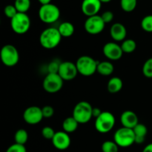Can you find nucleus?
I'll use <instances>...</instances> for the list:
<instances>
[{
  "label": "nucleus",
  "instance_id": "1",
  "mask_svg": "<svg viewBox=\"0 0 152 152\" xmlns=\"http://www.w3.org/2000/svg\"><path fill=\"white\" fill-rule=\"evenodd\" d=\"M62 37L58 28L49 27L40 34V45L46 49H53L60 43Z\"/></svg>",
  "mask_w": 152,
  "mask_h": 152
},
{
  "label": "nucleus",
  "instance_id": "2",
  "mask_svg": "<svg viewBox=\"0 0 152 152\" xmlns=\"http://www.w3.org/2000/svg\"><path fill=\"white\" fill-rule=\"evenodd\" d=\"M93 107L91 104L86 101L77 103L73 110L72 116L80 124H86L93 117Z\"/></svg>",
  "mask_w": 152,
  "mask_h": 152
},
{
  "label": "nucleus",
  "instance_id": "3",
  "mask_svg": "<svg viewBox=\"0 0 152 152\" xmlns=\"http://www.w3.org/2000/svg\"><path fill=\"white\" fill-rule=\"evenodd\" d=\"M116 119L114 115L109 111H102L95 119L94 126L96 131L101 134H107L114 128Z\"/></svg>",
  "mask_w": 152,
  "mask_h": 152
},
{
  "label": "nucleus",
  "instance_id": "4",
  "mask_svg": "<svg viewBox=\"0 0 152 152\" xmlns=\"http://www.w3.org/2000/svg\"><path fill=\"white\" fill-rule=\"evenodd\" d=\"M38 14L42 22L46 24H52L59 19L60 10L56 5L50 3L41 5L39 9Z\"/></svg>",
  "mask_w": 152,
  "mask_h": 152
},
{
  "label": "nucleus",
  "instance_id": "5",
  "mask_svg": "<svg viewBox=\"0 0 152 152\" xmlns=\"http://www.w3.org/2000/svg\"><path fill=\"white\" fill-rule=\"evenodd\" d=\"M98 62L93 58L88 55L80 57L76 62L77 70L83 76H91L96 72Z\"/></svg>",
  "mask_w": 152,
  "mask_h": 152
},
{
  "label": "nucleus",
  "instance_id": "6",
  "mask_svg": "<svg viewBox=\"0 0 152 152\" xmlns=\"http://www.w3.org/2000/svg\"><path fill=\"white\" fill-rule=\"evenodd\" d=\"M0 59L6 66H14L19 61V51L13 45H4L0 50Z\"/></svg>",
  "mask_w": 152,
  "mask_h": 152
},
{
  "label": "nucleus",
  "instance_id": "7",
  "mask_svg": "<svg viewBox=\"0 0 152 152\" xmlns=\"http://www.w3.org/2000/svg\"><path fill=\"white\" fill-rule=\"evenodd\" d=\"M114 141L119 147L128 148L135 143V135L132 128H122L115 131L114 135Z\"/></svg>",
  "mask_w": 152,
  "mask_h": 152
},
{
  "label": "nucleus",
  "instance_id": "8",
  "mask_svg": "<svg viewBox=\"0 0 152 152\" xmlns=\"http://www.w3.org/2000/svg\"><path fill=\"white\" fill-rule=\"evenodd\" d=\"M10 26L16 34H24L31 28V19L26 13H19L10 19Z\"/></svg>",
  "mask_w": 152,
  "mask_h": 152
},
{
  "label": "nucleus",
  "instance_id": "9",
  "mask_svg": "<svg viewBox=\"0 0 152 152\" xmlns=\"http://www.w3.org/2000/svg\"><path fill=\"white\" fill-rule=\"evenodd\" d=\"M64 80L58 73H48L43 80L42 86L49 93H55L60 90L63 86Z\"/></svg>",
  "mask_w": 152,
  "mask_h": 152
},
{
  "label": "nucleus",
  "instance_id": "10",
  "mask_svg": "<svg viewBox=\"0 0 152 152\" xmlns=\"http://www.w3.org/2000/svg\"><path fill=\"white\" fill-rule=\"evenodd\" d=\"M105 23L99 15L88 16L84 24V28L86 32L89 34L96 35L102 32L105 28Z\"/></svg>",
  "mask_w": 152,
  "mask_h": 152
},
{
  "label": "nucleus",
  "instance_id": "11",
  "mask_svg": "<svg viewBox=\"0 0 152 152\" xmlns=\"http://www.w3.org/2000/svg\"><path fill=\"white\" fill-rule=\"evenodd\" d=\"M43 119L42 110L38 106H31L25 109L23 113L24 121L28 125H37Z\"/></svg>",
  "mask_w": 152,
  "mask_h": 152
},
{
  "label": "nucleus",
  "instance_id": "12",
  "mask_svg": "<svg viewBox=\"0 0 152 152\" xmlns=\"http://www.w3.org/2000/svg\"><path fill=\"white\" fill-rule=\"evenodd\" d=\"M78 73L76 63H74L71 61L61 62L58 74L64 80H73L77 77Z\"/></svg>",
  "mask_w": 152,
  "mask_h": 152
},
{
  "label": "nucleus",
  "instance_id": "13",
  "mask_svg": "<svg viewBox=\"0 0 152 152\" xmlns=\"http://www.w3.org/2000/svg\"><path fill=\"white\" fill-rule=\"evenodd\" d=\"M102 52L105 58L113 61L120 60L123 55V51L121 46L117 44L115 42H109L105 43L102 49Z\"/></svg>",
  "mask_w": 152,
  "mask_h": 152
},
{
  "label": "nucleus",
  "instance_id": "14",
  "mask_svg": "<svg viewBox=\"0 0 152 152\" xmlns=\"http://www.w3.org/2000/svg\"><path fill=\"white\" fill-rule=\"evenodd\" d=\"M52 144L59 151L66 150L71 145V137L68 133L65 131H58L56 132L54 137L51 139Z\"/></svg>",
  "mask_w": 152,
  "mask_h": 152
},
{
  "label": "nucleus",
  "instance_id": "15",
  "mask_svg": "<svg viewBox=\"0 0 152 152\" xmlns=\"http://www.w3.org/2000/svg\"><path fill=\"white\" fill-rule=\"evenodd\" d=\"M102 7V2L99 0H83L82 2V12L88 16L97 15Z\"/></svg>",
  "mask_w": 152,
  "mask_h": 152
},
{
  "label": "nucleus",
  "instance_id": "16",
  "mask_svg": "<svg viewBox=\"0 0 152 152\" xmlns=\"http://www.w3.org/2000/svg\"><path fill=\"white\" fill-rule=\"evenodd\" d=\"M110 35L114 41L123 42L127 35L126 26L120 22L114 23L110 28Z\"/></svg>",
  "mask_w": 152,
  "mask_h": 152
},
{
  "label": "nucleus",
  "instance_id": "17",
  "mask_svg": "<svg viewBox=\"0 0 152 152\" xmlns=\"http://www.w3.org/2000/svg\"><path fill=\"white\" fill-rule=\"evenodd\" d=\"M120 122L123 127L133 129L137 125L139 124V119L136 113L132 110H126L120 116Z\"/></svg>",
  "mask_w": 152,
  "mask_h": 152
},
{
  "label": "nucleus",
  "instance_id": "18",
  "mask_svg": "<svg viewBox=\"0 0 152 152\" xmlns=\"http://www.w3.org/2000/svg\"><path fill=\"white\" fill-rule=\"evenodd\" d=\"M134 133L135 135V143L142 144L145 139V137L148 133V129L145 125L139 123L133 128Z\"/></svg>",
  "mask_w": 152,
  "mask_h": 152
},
{
  "label": "nucleus",
  "instance_id": "19",
  "mask_svg": "<svg viewBox=\"0 0 152 152\" xmlns=\"http://www.w3.org/2000/svg\"><path fill=\"white\" fill-rule=\"evenodd\" d=\"M114 65L110 61H102L98 62L96 72L101 75L108 76L114 72Z\"/></svg>",
  "mask_w": 152,
  "mask_h": 152
},
{
  "label": "nucleus",
  "instance_id": "20",
  "mask_svg": "<svg viewBox=\"0 0 152 152\" xmlns=\"http://www.w3.org/2000/svg\"><path fill=\"white\" fill-rule=\"evenodd\" d=\"M123 86V80L119 77H113L108 80L107 89L109 92L114 94L120 92Z\"/></svg>",
  "mask_w": 152,
  "mask_h": 152
},
{
  "label": "nucleus",
  "instance_id": "21",
  "mask_svg": "<svg viewBox=\"0 0 152 152\" xmlns=\"http://www.w3.org/2000/svg\"><path fill=\"white\" fill-rule=\"evenodd\" d=\"M79 122L73 116L67 117L62 122V129L68 134L74 133L78 128Z\"/></svg>",
  "mask_w": 152,
  "mask_h": 152
},
{
  "label": "nucleus",
  "instance_id": "22",
  "mask_svg": "<svg viewBox=\"0 0 152 152\" xmlns=\"http://www.w3.org/2000/svg\"><path fill=\"white\" fill-rule=\"evenodd\" d=\"M58 29L62 37H70L74 33V25L70 22H62L58 27Z\"/></svg>",
  "mask_w": 152,
  "mask_h": 152
},
{
  "label": "nucleus",
  "instance_id": "23",
  "mask_svg": "<svg viewBox=\"0 0 152 152\" xmlns=\"http://www.w3.org/2000/svg\"><path fill=\"white\" fill-rule=\"evenodd\" d=\"M120 46L123 49V53L126 54L132 53L137 49V43L132 39H126L122 42V44Z\"/></svg>",
  "mask_w": 152,
  "mask_h": 152
},
{
  "label": "nucleus",
  "instance_id": "24",
  "mask_svg": "<svg viewBox=\"0 0 152 152\" xmlns=\"http://www.w3.org/2000/svg\"><path fill=\"white\" fill-rule=\"evenodd\" d=\"M28 134L25 129H19L16 131L14 135L15 142L18 144L25 145L28 142Z\"/></svg>",
  "mask_w": 152,
  "mask_h": 152
},
{
  "label": "nucleus",
  "instance_id": "25",
  "mask_svg": "<svg viewBox=\"0 0 152 152\" xmlns=\"http://www.w3.org/2000/svg\"><path fill=\"white\" fill-rule=\"evenodd\" d=\"M31 0H15L14 5L19 13H27L31 7Z\"/></svg>",
  "mask_w": 152,
  "mask_h": 152
},
{
  "label": "nucleus",
  "instance_id": "26",
  "mask_svg": "<svg viewBox=\"0 0 152 152\" xmlns=\"http://www.w3.org/2000/svg\"><path fill=\"white\" fill-rule=\"evenodd\" d=\"M137 0H120V6L125 12H132L137 7Z\"/></svg>",
  "mask_w": 152,
  "mask_h": 152
},
{
  "label": "nucleus",
  "instance_id": "27",
  "mask_svg": "<svg viewBox=\"0 0 152 152\" xmlns=\"http://www.w3.org/2000/svg\"><path fill=\"white\" fill-rule=\"evenodd\" d=\"M119 146L114 141L107 140L105 141L102 145V152H118Z\"/></svg>",
  "mask_w": 152,
  "mask_h": 152
},
{
  "label": "nucleus",
  "instance_id": "28",
  "mask_svg": "<svg viewBox=\"0 0 152 152\" xmlns=\"http://www.w3.org/2000/svg\"><path fill=\"white\" fill-rule=\"evenodd\" d=\"M141 28L146 32H152V15H147L142 19Z\"/></svg>",
  "mask_w": 152,
  "mask_h": 152
},
{
  "label": "nucleus",
  "instance_id": "29",
  "mask_svg": "<svg viewBox=\"0 0 152 152\" xmlns=\"http://www.w3.org/2000/svg\"><path fill=\"white\" fill-rule=\"evenodd\" d=\"M142 73L148 78H152V58L147 60L142 66Z\"/></svg>",
  "mask_w": 152,
  "mask_h": 152
},
{
  "label": "nucleus",
  "instance_id": "30",
  "mask_svg": "<svg viewBox=\"0 0 152 152\" xmlns=\"http://www.w3.org/2000/svg\"><path fill=\"white\" fill-rule=\"evenodd\" d=\"M18 13L17 9L16 8L14 4H8L5 6L4 8V13L7 18L11 19L13 16H16Z\"/></svg>",
  "mask_w": 152,
  "mask_h": 152
},
{
  "label": "nucleus",
  "instance_id": "31",
  "mask_svg": "<svg viewBox=\"0 0 152 152\" xmlns=\"http://www.w3.org/2000/svg\"><path fill=\"white\" fill-rule=\"evenodd\" d=\"M55 134H56V132H55L53 128H52L51 127L45 126L42 129V135L46 139L51 140L53 137H54Z\"/></svg>",
  "mask_w": 152,
  "mask_h": 152
},
{
  "label": "nucleus",
  "instance_id": "32",
  "mask_svg": "<svg viewBox=\"0 0 152 152\" xmlns=\"http://www.w3.org/2000/svg\"><path fill=\"white\" fill-rule=\"evenodd\" d=\"M6 152H27V150L25 145L18 144L15 142L14 144L11 145L7 148Z\"/></svg>",
  "mask_w": 152,
  "mask_h": 152
},
{
  "label": "nucleus",
  "instance_id": "33",
  "mask_svg": "<svg viewBox=\"0 0 152 152\" xmlns=\"http://www.w3.org/2000/svg\"><path fill=\"white\" fill-rule=\"evenodd\" d=\"M42 110L43 117L46 118V119H49L51 118L54 114V109L53 107L50 105H45L42 108Z\"/></svg>",
  "mask_w": 152,
  "mask_h": 152
},
{
  "label": "nucleus",
  "instance_id": "34",
  "mask_svg": "<svg viewBox=\"0 0 152 152\" xmlns=\"http://www.w3.org/2000/svg\"><path fill=\"white\" fill-rule=\"evenodd\" d=\"M61 62L59 63L57 61H53L48 65V73H58L59 69V66H60Z\"/></svg>",
  "mask_w": 152,
  "mask_h": 152
},
{
  "label": "nucleus",
  "instance_id": "35",
  "mask_svg": "<svg viewBox=\"0 0 152 152\" xmlns=\"http://www.w3.org/2000/svg\"><path fill=\"white\" fill-rule=\"evenodd\" d=\"M101 17H102L104 22H105V24H107L112 22L113 19H114V15L113 12L110 11V10H106V11L102 13V14L101 15Z\"/></svg>",
  "mask_w": 152,
  "mask_h": 152
},
{
  "label": "nucleus",
  "instance_id": "36",
  "mask_svg": "<svg viewBox=\"0 0 152 152\" xmlns=\"http://www.w3.org/2000/svg\"><path fill=\"white\" fill-rule=\"evenodd\" d=\"M102 110L99 108H98V107H95V108L93 107V112H92V113H93V117H95V119H96V118H97L102 113Z\"/></svg>",
  "mask_w": 152,
  "mask_h": 152
},
{
  "label": "nucleus",
  "instance_id": "37",
  "mask_svg": "<svg viewBox=\"0 0 152 152\" xmlns=\"http://www.w3.org/2000/svg\"><path fill=\"white\" fill-rule=\"evenodd\" d=\"M142 152H152V143H149L143 148Z\"/></svg>",
  "mask_w": 152,
  "mask_h": 152
},
{
  "label": "nucleus",
  "instance_id": "38",
  "mask_svg": "<svg viewBox=\"0 0 152 152\" xmlns=\"http://www.w3.org/2000/svg\"><path fill=\"white\" fill-rule=\"evenodd\" d=\"M38 1L41 4V5H44V4H48L51 3V0H38Z\"/></svg>",
  "mask_w": 152,
  "mask_h": 152
},
{
  "label": "nucleus",
  "instance_id": "39",
  "mask_svg": "<svg viewBox=\"0 0 152 152\" xmlns=\"http://www.w3.org/2000/svg\"><path fill=\"white\" fill-rule=\"evenodd\" d=\"M102 3H108L111 1V0H99Z\"/></svg>",
  "mask_w": 152,
  "mask_h": 152
}]
</instances>
